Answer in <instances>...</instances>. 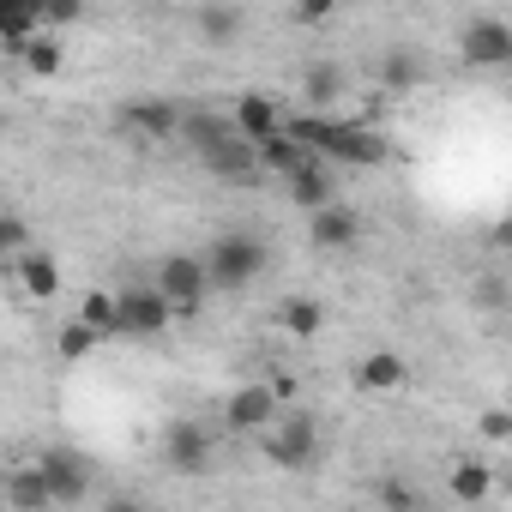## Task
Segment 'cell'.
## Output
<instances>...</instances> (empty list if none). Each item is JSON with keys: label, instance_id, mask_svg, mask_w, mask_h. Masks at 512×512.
Segmentation results:
<instances>
[{"label": "cell", "instance_id": "obj_1", "mask_svg": "<svg viewBox=\"0 0 512 512\" xmlns=\"http://www.w3.org/2000/svg\"><path fill=\"white\" fill-rule=\"evenodd\" d=\"M284 133L308 151V157H320V163H344V169H380L386 157H392V145H386V133L380 127H362V121H332V115H302V121H284Z\"/></svg>", "mask_w": 512, "mask_h": 512}, {"label": "cell", "instance_id": "obj_2", "mask_svg": "<svg viewBox=\"0 0 512 512\" xmlns=\"http://www.w3.org/2000/svg\"><path fill=\"white\" fill-rule=\"evenodd\" d=\"M199 266H205V284H211V290H229V296H235V290H247L253 278L272 266V253H266L260 235H241V229H235V235H217V241H211V253H205Z\"/></svg>", "mask_w": 512, "mask_h": 512}, {"label": "cell", "instance_id": "obj_3", "mask_svg": "<svg viewBox=\"0 0 512 512\" xmlns=\"http://www.w3.org/2000/svg\"><path fill=\"white\" fill-rule=\"evenodd\" d=\"M169 320H175V308L151 284L115 290V338H157V332H169Z\"/></svg>", "mask_w": 512, "mask_h": 512}, {"label": "cell", "instance_id": "obj_4", "mask_svg": "<svg viewBox=\"0 0 512 512\" xmlns=\"http://www.w3.org/2000/svg\"><path fill=\"white\" fill-rule=\"evenodd\" d=\"M266 458L278 470H308L320 458V422L314 416H284L266 428Z\"/></svg>", "mask_w": 512, "mask_h": 512}, {"label": "cell", "instance_id": "obj_5", "mask_svg": "<svg viewBox=\"0 0 512 512\" xmlns=\"http://www.w3.org/2000/svg\"><path fill=\"white\" fill-rule=\"evenodd\" d=\"M211 452H217V434L205 428V422H169V434H163V458H169V470L175 476H205L211 470Z\"/></svg>", "mask_w": 512, "mask_h": 512}, {"label": "cell", "instance_id": "obj_6", "mask_svg": "<svg viewBox=\"0 0 512 512\" xmlns=\"http://www.w3.org/2000/svg\"><path fill=\"white\" fill-rule=\"evenodd\" d=\"M175 314L181 308H199L205 296H211V284H205V266H199V253H169V260L157 266V284H151Z\"/></svg>", "mask_w": 512, "mask_h": 512}, {"label": "cell", "instance_id": "obj_7", "mask_svg": "<svg viewBox=\"0 0 512 512\" xmlns=\"http://www.w3.org/2000/svg\"><path fill=\"white\" fill-rule=\"evenodd\" d=\"M278 422V398L266 380H253V386H235L223 398V434H266Z\"/></svg>", "mask_w": 512, "mask_h": 512}, {"label": "cell", "instance_id": "obj_8", "mask_svg": "<svg viewBox=\"0 0 512 512\" xmlns=\"http://www.w3.org/2000/svg\"><path fill=\"white\" fill-rule=\"evenodd\" d=\"M458 49H464V67H506L512 61V25L482 13L458 31Z\"/></svg>", "mask_w": 512, "mask_h": 512}, {"label": "cell", "instance_id": "obj_9", "mask_svg": "<svg viewBox=\"0 0 512 512\" xmlns=\"http://www.w3.org/2000/svg\"><path fill=\"white\" fill-rule=\"evenodd\" d=\"M284 121H290V115H284L266 91H241L235 109H229V133H235L241 145H266L272 133H284Z\"/></svg>", "mask_w": 512, "mask_h": 512}, {"label": "cell", "instance_id": "obj_10", "mask_svg": "<svg viewBox=\"0 0 512 512\" xmlns=\"http://www.w3.org/2000/svg\"><path fill=\"white\" fill-rule=\"evenodd\" d=\"M37 470H43V482H49V500H55V506H79V500L91 494V464H85L79 452H67V446L43 452V458H37Z\"/></svg>", "mask_w": 512, "mask_h": 512}, {"label": "cell", "instance_id": "obj_11", "mask_svg": "<svg viewBox=\"0 0 512 512\" xmlns=\"http://www.w3.org/2000/svg\"><path fill=\"white\" fill-rule=\"evenodd\" d=\"M284 187H290V199L314 217V211H326V205H338V169L332 163H320V157H302L290 175H284Z\"/></svg>", "mask_w": 512, "mask_h": 512}, {"label": "cell", "instance_id": "obj_12", "mask_svg": "<svg viewBox=\"0 0 512 512\" xmlns=\"http://www.w3.org/2000/svg\"><path fill=\"white\" fill-rule=\"evenodd\" d=\"M127 133H139L145 145H169L175 133H181V103L175 97H139V103H127Z\"/></svg>", "mask_w": 512, "mask_h": 512}, {"label": "cell", "instance_id": "obj_13", "mask_svg": "<svg viewBox=\"0 0 512 512\" xmlns=\"http://www.w3.org/2000/svg\"><path fill=\"white\" fill-rule=\"evenodd\" d=\"M308 241H314L320 253H350V247L362 241V217H356L350 205H326V211L308 217Z\"/></svg>", "mask_w": 512, "mask_h": 512}, {"label": "cell", "instance_id": "obj_14", "mask_svg": "<svg viewBox=\"0 0 512 512\" xmlns=\"http://www.w3.org/2000/svg\"><path fill=\"white\" fill-rule=\"evenodd\" d=\"M356 386L362 392H404L410 386V362L392 356V350H374V356L356 362Z\"/></svg>", "mask_w": 512, "mask_h": 512}, {"label": "cell", "instance_id": "obj_15", "mask_svg": "<svg viewBox=\"0 0 512 512\" xmlns=\"http://www.w3.org/2000/svg\"><path fill=\"white\" fill-rule=\"evenodd\" d=\"M31 37H43V0H0V43L25 49Z\"/></svg>", "mask_w": 512, "mask_h": 512}, {"label": "cell", "instance_id": "obj_16", "mask_svg": "<svg viewBox=\"0 0 512 512\" xmlns=\"http://www.w3.org/2000/svg\"><path fill=\"white\" fill-rule=\"evenodd\" d=\"M199 163H205L217 181H253V175H260V169H253V145H241L235 133H229V139H217L211 151H199Z\"/></svg>", "mask_w": 512, "mask_h": 512}, {"label": "cell", "instance_id": "obj_17", "mask_svg": "<svg viewBox=\"0 0 512 512\" xmlns=\"http://www.w3.org/2000/svg\"><path fill=\"white\" fill-rule=\"evenodd\" d=\"M19 290H25L31 302H55V296H61V266L49 260L43 247L19 253Z\"/></svg>", "mask_w": 512, "mask_h": 512}, {"label": "cell", "instance_id": "obj_18", "mask_svg": "<svg viewBox=\"0 0 512 512\" xmlns=\"http://www.w3.org/2000/svg\"><path fill=\"white\" fill-rule=\"evenodd\" d=\"M193 157L199 151H211L217 139H229V115H217V109H181V133H175Z\"/></svg>", "mask_w": 512, "mask_h": 512}, {"label": "cell", "instance_id": "obj_19", "mask_svg": "<svg viewBox=\"0 0 512 512\" xmlns=\"http://www.w3.org/2000/svg\"><path fill=\"white\" fill-rule=\"evenodd\" d=\"M446 488H452V500L476 506V500H488V494H494V470H488L482 458H458V464H452V476H446Z\"/></svg>", "mask_w": 512, "mask_h": 512}, {"label": "cell", "instance_id": "obj_20", "mask_svg": "<svg viewBox=\"0 0 512 512\" xmlns=\"http://www.w3.org/2000/svg\"><path fill=\"white\" fill-rule=\"evenodd\" d=\"M380 85H386L392 97L416 91V85H422V55H416V49H386V55H380Z\"/></svg>", "mask_w": 512, "mask_h": 512}, {"label": "cell", "instance_id": "obj_21", "mask_svg": "<svg viewBox=\"0 0 512 512\" xmlns=\"http://www.w3.org/2000/svg\"><path fill=\"white\" fill-rule=\"evenodd\" d=\"M7 500H13L19 512H55L49 482H43V470H37V464H25V470H13V476H7Z\"/></svg>", "mask_w": 512, "mask_h": 512}, {"label": "cell", "instance_id": "obj_22", "mask_svg": "<svg viewBox=\"0 0 512 512\" xmlns=\"http://www.w3.org/2000/svg\"><path fill=\"white\" fill-rule=\"evenodd\" d=\"M278 326H284L290 338H320L326 308H320L314 296H290V302H278Z\"/></svg>", "mask_w": 512, "mask_h": 512}, {"label": "cell", "instance_id": "obj_23", "mask_svg": "<svg viewBox=\"0 0 512 512\" xmlns=\"http://www.w3.org/2000/svg\"><path fill=\"white\" fill-rule=\"evenodd\" d=\"M302 157H308V151H302L290 133H272L266 145H253V169H260V175H290Z\"/></svg>", "mask_w": 512, "mask_h": 512}, {"label": "cell", "instance_id": "obj_24", "mask_svg": "<svg viewBox=\"0 0 512 512\" xmlns=\"http://www.w3.org/2000/svg\"><path fill=\"white\" fill-rule=\"evenodd\" d=\"M19 55H25V73H31V79H55V73L67 67V43H61V37H49V31H43V37H31Z\"/></svg>", "mask_w": 512, "mask_h": 512}, {"label": "cell", "instance_id": "obj_25", "mask_svg": "<svg viewBox=\"0 0 512 512\" xmlns=\"http://www.w3.org/2000/svg\"><path fill=\"white\" fill-rule=\"evenodd\" d=\"M302 97H308L314 109L338 103V97H344V67H338V61H314V67L302 73Z\"/></svg>", "mask_w": 512, "mask_h": 512}, {"label": "cell", "instance_id": "obj_26", "mask_svg": "<svg viewBox=\"0 0 512 512\" xmlns=\"http://www.w3.org/2000/svg\"><path fill=\"white\" fill-rule=\"evenodd\" d=\"M73 320H79L85 332H97V338H115V290H85Z\"/></svg>", "mask_w": 512, "mask_h": 512}, {"label": "cell", "instance_id": "obj_27", "mask_svg": "<svg viewBox=\"0 0 512 512\" xmlns=\"http://www.w3.org/2000/svg\"><path fill=\"white\" fill-rule=\"evenodd\" d=\"M193 25H199V37H205V43H229V37H241L247 13H241V7H199V13H193Z\"/></svg>", "mask_w": 512, "mask_h": 512}, {"label": "cell", "instance_id": "obj_28", "mask_svg": "<svg viewBox=\"0 0 512 512\" xmlns=\"http://www.w3.org/2000/svg\"><path fill=\"white\" fill-rule=\"evenodd\" d=\"M374 494H380V506H386V512H422V488H416V482H404V476H386Z\"/></svg>", "mask_w": 512, "mask_h": 512}, {"label": "cell", "instance_id": "obj_29", "mask_svg": "<svg viewBox=\"0 0 512 512\" xmlns=\"http://www.w3.org/2000/svg\"><path fill=\"white\" fill-rule=\"evenodd\" d=\"M13 253H31V223L19 211H0V260H13Z\"/></svg>", "mask_w": 512, "mask_h": 512}, {"label": "cell", "instance_id": "obj_30", "mask_svg": "<svg viewBox=\"0 0 512 512\" xmlns=\"http://www.w3.org/2000/svg\"><path fill=\"white\" fill-rule=\"evenodd\" d=\"M97 344H103L97 332H85L79 320H67V326H61V344H55V350H61V362H85V356H91Z\"/></svg>", "mask_w": 512, "mask_h": 512}, {"label": "cell", "instance_id": "obj_31", "mask_svg": "<svg viewBox=\"0 0 512 512\" xmlns=\"http://www.w3.org/2000/svg\"><path fill=\"white\" fill-rule=\"evenodd\" d=\"M476 434H482L488 446H506V440H512V410H500V404L482 410V416H476Z\"/></svg>", "mask_w": 512, "mask_h": 512}, {"label": "cell", "instance_id": "obj_32", "mask_svg": "<svg viewBox=\"0 0 512 512\" xmlns=\"http://www.w3.org/2000/svg\"><path fill=\"white\" fill-rule=\"evenodd\" d=\"M332 19V0H302L296 7V25H326Z\"/></svg>", "mask_w": 512, "mask_h": 512}, {"label": "cell", "instance_id": "obj_33", "mask_svg": "<svg viewBox=\"0 0 512 512\" xmlns=\"http://www.w3.org/2000/svg\"><path fill=\"white\" fill-rule=\"evenodd\" d=\"M73 19H79L73 0H61V7H43V25H73Z\"/></svg>", "mask_w": 512, "mask_h": 512}, {"label": "cell", "instance_id": "obj_34", "mask_svg": "<svg viewBox=\"0 0 512 512\" xmlns=\"http://www.w3.org/2000/svg\"><path fill=\"white\" fill-rule=\"evenodd\" d=\"M103 512H145V500H133V494H115V500H109Z\"/></svg>", "mask_w": 512, "mask_h": 512}]
</instances>
